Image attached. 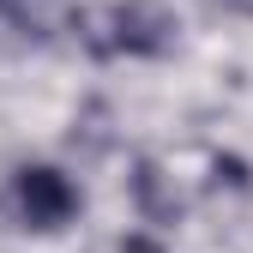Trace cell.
Returning a JSON list of instances; mask_svg holds the SVG:
<instances>
[{"instance_id":"6da1fadb","label":"cell","mask_w":253,"mask_h":253,"mask_svg":"<svg viewBox=\"0 0 253 253\" xmlns=\"http://www.w3.org/2000/svg\"><path fill=\"white\" fill-rule=\"evenodd\" d=\"M79 42L115 60V54H133V60H163L175 48V12L163 0H109V6H79L73 12Z\"/></svg>"},{"instance_id":"7a4b0ae2","label":"cell","mask_w":253,"mask_h":253,"mask_svg":"<svg viewBox=\"0 0 253 253\" xmlns=\"http://www.w3.org/2000/svg\"><path fill=\"white\" fill-rule=\"evenodd\" d=\"M12 205H18L24 229L54 235V229H67L79 217V187L48 163H24V169H12Z\"/></svg>"},{"instance_id":"277c9868","label":"cell","mask_w":253,"mask_h":253,"mask_svg":"<svg viewBox=\"0 0 253 253\" xmlns=\"http://www.w3.org/2000/svg\"><path fill=\"white\" fill-rule=\"evenodd\" d=\"M0 18H18V24H24V18H30V0H0Z\"/></svg>"},{"instance_id":"8992f818","label":"cell","mask_w":253,"mask_h":253,"mask_svg":"<svg viewBox=\"0 0 253 253\" xmlns=\"http://www.w3.org/2000/svg\"><path fill=\"white\" fill-rule=\"evenodd\" d=\"M121 253H157V247H151V241H139V235H133V241H121Z\"/></svg>"},{"instance_id":"3957f363","label":"cell","mask_w":253,"mask_h":253,"mask_svg":"<svg viewBox=\"0 0 253 253\" xmlns=\"http://www.w3.org/2000/svg\"><path fill=\"white\" fill-rule=\"evenodd\" d=\"M133 199H139V211H145V223H175L181 217V193L163 181V169L151 163H133Z\"/></svg>"},{"instance_id":"5b68a950","label":"cell","mask_w":253,"mask_h":253,"mask_svg":"<svg viewBox=\"0 0 253 253\" xmlns=\"http://www.w3.org/2000/svg\"><path fill=\"white\" fill-rule=\"evenodd\" d=\"M211 12H253V0H205Z\"/></svg>"}]
</instances>
